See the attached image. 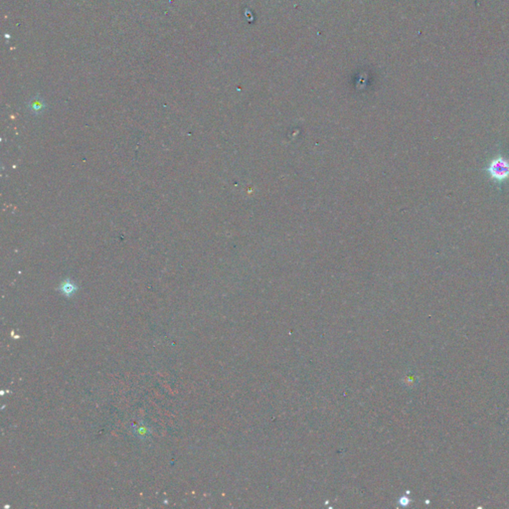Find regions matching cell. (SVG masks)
Here are the masks:
<instances>
[{
    "label": "cell",
    "mask_w": 509,
    "mask_h": 509,
    "mask_svg": "<svg viewBox=\"0 0 509 509\" xmlns=\"http://www.w3.org/2000/svg\"><path fill=\"white\" fill-rule=\"evenodd\" d=\"M486 170L493 180L503 182L509 178V161L502 156H497L490 161Z\"/></svg>",
    "instance_id": "1"
},
{
    "label": "cell",
    "mask_w": 509,
    "mask_h": 509,
    "mask_svg": "<svg viewBox=\"0 0 509 509\" xmlns=\"http://www.w3.org/2000/svg\"><path fill=\"white\" fill-rule=\"evenodd\" d=\"M60 291L64 296L71 297L77 292V286L71 281H65L61 284Z\"/></svg>",
    "instance_id": "2"
},
{
    "label": "cell",
    "mask_w": 509,
    "mask_h": 509,
    "mask_svg": "<svg viewBox=\"0 0 509 509\" xmlns=\"http://www.w3.org/2000/svg\"><path fill=\"white\" fill-rule=\"evenodd\" d=\"M45 105L41 99H34L30 103V110L34 113H41Z\"/></svg>",
    "instance_id": "3"
}]
</instances>
